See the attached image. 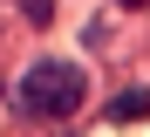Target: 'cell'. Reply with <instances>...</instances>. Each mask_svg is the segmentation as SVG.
<instances>
[{
  "mask_svg": "<svg viewBox=\"0 0 150 137\" xmlns=\"http://www.w3.org/2000/svg\"><path fill=\"white\" fill-rule=\"evenodd\" d=\"M21 7H28V21H48V14H55V0H21Z\"/></svg>",
  "mask_w": 150,
  "mask_h": 137,
  "instance_id": "obj_3",
  "label": "cell"
},
{
  "mask_svg": "<svg viewBox=\"0 0 150 137\" xmlns=\"http://www.w3.org/2000/svg\"><path fill=\"white\" fill-rule=\"evenodd\" d=\"M150 117V89H116L109 96V123H143Z\"/></svg>",
  "mask_w": 150,
  "mask_h": 137,
  "instance_id": "obj_2",
  "label": "cell"
},
{
  "mask_svg": "<svg viewBox=\"0 0 150 137\" xmlns=\"http://www.w3.org/2000/svg\"><path fill=\"white\" fill-rule=\"evenodd\" d=\"M82 96H89L82 62H62V55H41V62L14 82V110H21V117H34V123H62V117H75Z\"/></svg>",
  "mask_w": 150,
  "mask_h": 137,
  "instance_id": "obj_1",
  "label": "cell"
},
{
  "mask_svg": "<svg viewBox=\"0 0 150 137\" xmlns=\"http://www.w3.org/2000/svg\"><path fill=\"white\" fill-rule=\"evenodd\" d=\"M123 7H143V0H123Z\"/></svg>",
  "mask_w": 150,
  "mask_h": 137,
  "instance_id": "obj_4",
  "label": "cell"
}]
</instances>
